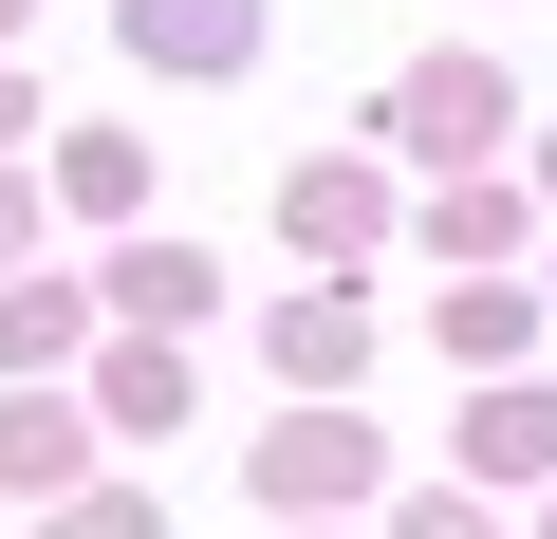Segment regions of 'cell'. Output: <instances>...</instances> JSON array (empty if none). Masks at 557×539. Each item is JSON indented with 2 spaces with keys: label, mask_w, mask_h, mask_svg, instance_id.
Here are the masks:
<instances>
[{
  "label": "cell",
  "mask_w": 557,
  "mask_h": 539,
  "mask_svg": "<svg viewBox=\"0 0 557 539\" xmlns=\"http://www.w3.org/2000/svg\"><path fill=\"white\" fill-rule=\"evenodd\" d=\"M57 539H149V502H75V520H57Z\"/></svg>",
  "instance_id": "obj_14"
},
{
  "label": "cell",
  "mask_w": 557,
  "mask_h": 539,
  "mask_svg": "<svg viewBox=\"0 0 557 539\" xmlns=\"http://www.w3.org/2000/svg\"><path fill=\"white\" fill-rule=\"evenodd\" d=\"M391 446H372V409H278L260 428V502H354Z\"/></svg>",
  "instance_id": "obj_1"
},
{
  "label": "cell",
  "mask_w": 557,
  "mask_h": 539,
  "mask_svg": "<svg viewBox=\"0 0 557 539\" xmlns=\"http://www.w3.org/2000/svg\"><path fill=\"white\" fill-rule=\"evenodd\" d=\"M75 465H94V409H57V391H0V483L38 502V483H75Z\"/></svg>",
  "instance_id": "obj_5"
},
{
  "label": "cell",
  "mask_w": 557,
  "mask_h": 539,
  "mask_svg": "<svg viewBox=\"0 0 557 539\" xmlns=\"http://www.w3.org/2000/svg\"><path fill=\"white\" fill-rule=\"evenodd\" d=\"M428 335H446V354H465V391H483V372H520V354H539V298H502V280H446V317H428Z\"/></svg>",
  "instance_id": "obj_7"
},
{
  "label": "cell",
  "mask_w": 557,
  "mask_h": 539,
  "mask_svg": "<svg viewBox=\"0 0 557 539\" xmlns=\"http://www.w3.org/2000/svg\"><path fill=\"white\" fill-rule=\"evenodd\" d=\"M57 205H75V223H131V205H149V149H131V131H75V149H57Z\"/></svg>",
  "instance_id": "obj_11"
},
{
  "label": "cell",
  "mask_w": 557,
  "mask_h": 539,
  "mask_svg": "<svg viewBox=\"0 0 557 539\" xmlns=\"http://www.w3.org/2000/svg\"><path fill=\"white\" fill-rule=\"evenodd\" d=\"M112 317L186 335V317H205V242H131V260H112Z\"/></svg>",
  "instance_id": "obj_9"
},
{
  "label": "cell",
  "mask_w": 557,
  "mask_h": 539,
  "mask_svg": "<svg viewBox=\"0 0 557 539\" xmlns=\"http://www.w3.org/2000/svg\"><path fill=\"white\" fill-rule=\"evenodd\" d=\"M465 465H502V483H520V465H557V391H539V372L465 391Z\"/></svg>",
  "instance_id": "obj_8"
},
{
  "label": "cell",
  "mask_w": 557,
  "mask_h": 539,
  "mask_svg": "<svg viewBox=\"0 0 557 539\" xmlns=\"http://www.w3.org/2000/svg\"><path fill=\"white\" fill-rule=\"evenodd\" d=\"M278 372H298V409H317V391L354 409V372H372V298H354V280H298V298H278Z\"/></svg>",
  "instance_id": "obj_2"
},
{
  "label": "cell",
  "mask_w": 557,
  "mask_h": 539,
  "mask_svg": "<svg viewBox=\"0 0 557 539\" xmlns=\"http://www.w3.org/2000/svg\"><path fill=\"white\" fill-rule=\"evenodd\" d=\"M539 186H557V149H539Z\"/></svg>",
  "instance_id": "obj_16"
},
{
  "label": "cell",
  "mask_w": 557,
  "mask_h": 539,
  "mask_svg": "<svg viewBox=\"0 0 557 539\" xmlns=\"http://www.w3.org/2000/svg\"><path fill=\"white\" fill-rule=\"evenodd\" d=\"M94 409H112V428H186V335H131Z\"/></svg>",
  "instance_id": "obj_12"
},
{
  "label": "cell",
  "mask_w": 557,
  "mask_h": 539,
  "mask_svg": "<svg viewBox=\"0 0 557 539\" xmlns=\"http://www.w3.org/2000/svg\"><path fill=\"white\" fill-rule=\"evenodd\" d=\"M278 223H298V242H317V280H335V260H354V242H372V223H391V186H372V168H335V149H317V168H298V186H278Z\"/></svg>",
  "instance_id": "obj_4"
},
{
  "label": "cell",
  "mask_w": 557,
  "mask_h": 539,
  "mask_svg": "<svg viewBox=\"0 0 557 539\" xmlns=\"http://www.w3.org/2000/svg\"><path fill=\"white\" fill-rule=\"evenodd\" d=\"M409 539H502V520L483 502H409Z\"/></svg>",
  "instance_id": "obj_15"
},
{
  "label": "cell",
  "mask_w": 557,
  "mask_h": 539,
  "mask_svg": "<svg viewBox=\"0 0 557 539\" xmlns=\"http://www.w3.org/2000/svg\"><path fill=\"white\" fill-rule=\"evenodd\" d=\"M131 57L149 75H242L260 57V0H131Z\"/></svg>",
  "instance_id": "obj_3"
},
{
  "label": "cell",
  "mask_w": 557,
  "mask_h": 539,
  "mask_svg": "<svg viewBox=\"0 0 557 539\" xmlns=\"http://www.w3.org/2000/svg\"><path fill=\"white\" fill-rule=\"evenodd\" d=\"M94 335V280H20V298H0V372H57Z\"/></svg>",
  "instance_id": "obj_10"
},
{
  "label": "cell",
  "mask_w": 557,
  "mask_h": 539,
  "mask_svg": "<svg viewBox=\"0 0 557 539\" xmlns=\"http://www.w3.org/2000/svg\"><path fill=\"white\" fill-rule=\"evenodd\" d=\"M428 242L465 260V280H502V260H520V205H502V186H446V205H428Z\"/></svg>",
  "instance_id": "obj_13"
},
{
  "label": "cell",
  "mask_w": 557,
  "mask_h": 539,
  "mask_svg": "<svg viewBox=\"0 0 557 539\" xmlns=\"http://www.w3.org/2000/svg\"><path fill=\"white\" fill-rule=\"evenodd\" d=\"M409 149H502V75L483 57H428L409 75Z\"/></svg>",
  "instance_id": "obj_6"
},
{
  "label": "cell",
  "mask_w": 557,
  "mask_h": 539,
  "mask_svg": "<svg viewBox=\"0 0 557 539\" xmlns=\"http://www.w3.org/2000/svg\"><path fill=\"white\" fill-rule=\"evenodd\" d=\"M0 20H20V0H0Z\"/></svg>",
  "instance_id": "obj_17"
}]
</instances>
